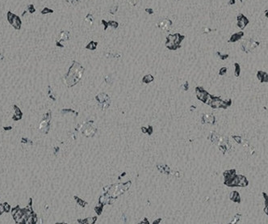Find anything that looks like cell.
Returning a JSON list of instances; mask_svg holds the SVG:
<instances>
[{
	"label": "cell",
	"mask_w": 268,
	"mask_h": 224,
	"mask_svg": "<svg viewBox=\"0 0 268 224\" xmlns=\"http://www.w3.org/2000/svg\"><path fill=\"white\" fill-rule=\"evenodd\" d=\"M84 68L80 66L78 62H73V64L70 68V70L66 76V83L68 86H73L76 84L82 78L83 74Z\"/></svg>",
	"instance_id": "6da1fadb"
},
{
	"label": "cell",
	"mask_w": 268,
	"mask_h": 224,
	"mask_svg": "<svg viewBox=\"0 0 268 224\" xmlns=\"http://www.w3.org/2000/svg\"><path fill=\"white\" fill-rule=\"evenodd\" d=\"M172 21L169 19H163L162 20L159 21V23L157 24V26L160 29H162L164 32H169L172 27Z\"/></svg>",
	"instance_id": "7a4b0ae2"
},
{
	"label": "cell",
	"mask_w": 268,
	"mask_h": 224,
	"mask_svg": "<svg viewBox=\"0 0 268 224\" xmlns=\"http://www.w3.org/2000/svg\"><path fill=\"white\" fill-rule=\"evenodd\" d=\"M8 19H9L10 23L12 24V25H13L16 28H19L20 20H19V19L16 16H15V15H13L12 13H9L8 14Z\"/></svg>",
	"instance_id": "3957f363"
},
{
	"label": "cell",
	"mask_w": 268,
	"mask_h": 224,
	"mask_svg": "<svg viewBox=\"0 0 268 224\" xmlns=\"http://www.w3.org/2000/svg\"><path fill=\"white\" fill-rule=\"evenodd\" d=\"M69 38H70V33H68V32H61V35H60V39L58 40V44L61 43V42H62V41L69 40Z\"/></svg>",
	"instance_id": "277c9868"
},
{
	"label": "cell",
	"mask_w": 268,
	"mask_h": 224,
	"mask_svg": "<svg viewBox=\"0 0 268 224\" xmlns=\"http://www.w3.org/2000/svg\"><path fill=\"white\" fill-rule=\"evenodd\" d=\"M23 215H24V210H20V209H18L17 212H16L15 214L13 215V217H14V218L15 219V221L18 222H19V220L21 218H22V216H23Z\"/></svg>",
	"instance_id": "5b68a950"
},
{
	"label": "cell",
	"mask_w": 268,
	"mask_h": 224,
	"mask_svg": "<svg viewBox=\"0 0 268 224\" xmlns=\"http://www.w3.org/2000/svg\"><path fill=\"white\" fill-rule=\"evenodd\" d=\"M85 20L87 21V23H89L90 24H92L93 22H94V17H93V16L91 14H88L87 16H86Z\"/></svg>",
	"instance_id": "8992f818"
},
{
	"label": "cell",
	"mask_w": 268,
	"mask_h": 224,
	"mask_svg": "<svg viewBox=\"0 0 268 224\" xmlns=\"http://www.w3.org/2000/svg\"><path fill=\"white\" fill-rule=\"evenodd\" d=\"M118 9H119V7H118V6H114V7H112L109 10V12H110L112 15H115V14L118 12Z\"/></svg>",
	"instance_id": "52a82bcc"
},
{
	"label": "cell",
	"mask_w": 268,
	"mask_h": 224,
	"mask_svg": "<svg viewBox=\"0 0 268 224\" xmlns=\"http://www.w3.org/2000/svg\"><path fill=\"white\" fill-rule=\"evenodd\" d=\"M96 46H97V43L94 41H91V43L88 45V46H87V48L89 49H94L96 48Z\"/></svg>",
	"instance_id": "ba28073f"
},
{
	"label": "cell",
	"mask_w": 268,
	"mask_h": 224,
	"mask_svg": "<svg viewBox=\"0 0 268 224\" xmlns=\"http://www.w3.org/2000/svg\"><path fill=\"white\" fill-rule=\"evenodd\" d=\"M153 79H154V78L150 75V74H149V75H147L144 78V82L145 83H150Z\"/></svg>",
	"instance_id": "9c48e42d"
},
{
	"label": "cell",
	"mask_w": 268,
	"mask_h": 224,
	"mask_svg": "<svg viewBox=\"0 0 268 224\" xmlns=\"http://www.w3.org/2000/svg\"><path fill=\"white\" fill-rule=\"evenodd\" d=\"M108 25L111 26L112 28H116L118 27V23L115 22V21H109V22H108Z\"/></svg>",
	"instance_id": "30bf717a"
},
{
	"label": "cell",
	"mask_w": 268,
	"mask_h": 224,
	"mask_svg": "<svg viewBox=\"0 0 268 224\" xmlns=\"http://www.w3.org/2000/svg\"><path fill=\"white\" fill-rule=\"evenodd\" d=\"M141 1V0H129V3H130L132 6L135 7V6H136L139 3H140Z\"/></svg>",
	"instance_id": "8fae6325"
},
{
	"label": "cell",
	"mask_w": 268,
	"mask_h": 224,
	"mask_svg": "<svg viewBox=\"0 0 268 224\" xmlns=\"http://www.w3.org/2000/svg\"><path fill=\"white\" fill-rule=\"evenodd\" d=\"M68 2H70L72 5L75 6V5H77L80 2V0H68Z\"/></svg>",
	"instance_id": "7c38bea8"
},
{
	"label": "cell",
	"mask_w": 268,
	"mask_h": 224,
	"mask_svg": "<svg viewBox=\"0 0 268 224\" xmlns=\"http://www.w3.org/2000/svg\"><path fill=\"white\" fill-rule=\"evenodd\" d=\"M50 12H52V10H50V9H48V8H45L44 10L42 11V13H43V14L50 13Z\"/></svg>",
	"instance_id": "4fadbf2b"
},
{
	"label": "cell",
	"mask_w": 268,
	"mask_h": 224,
	"mask_svg": "<svg viewBox=\"0 0 268 224\" xmlns=\"http://www.w3.org/2000/svg\"><path fill=\"white\" fill-rule=\"evenodd\" d=\"M3 206H4L5 211H7V212H8V211L10 210V206H9L7 203H5V204H3Z\"/></svg>",
	"instance_id": "5bb4252c"
},
{
	"label": "cell",
	"mask_w": 268,
	"mask_h": 224,
	"mask_svg": "<svg viewBox=\"0 0 268 224\" xmlns=\"http://www.w3.org/2000/svg\"><path fill=\"white\" fill-rule=\"evenodd\" d=\"M4 211H5V209H4L3 204V205L0 204V214H2V213H3Z\"/></svg>",
	"instance_id": "9a60e30c"
},
{
	"label": "cell",
	"mask_w": 268,
	"mask_h": 224,
	"mask_svg": "<svg viewBox=\"0 0 268 224\" xmlns=\"http://www.w3.org/2000/svg\"><path fill=\"white\" fill-rule=\"evenodd\" d=\"M17 210H18V208H15V209H14V210H12V215H14L15 214V213L17 212Z\"/></svg>",
	"instance_id": "2e32d148"
},
{
	"label": "cell",
	"mask_w": 268,
	"mask_h": 224,
	"mask_svg": "<svg viewBox=\"0 0 268 224\" xmlns=\"http://www.w3.org/2000/svg\"><path fill=\"white\" fill-rule=\"evenodd\" d=\"M145 11H146L147 12H149V14H152V13H153L152 9H145Z\"/></svg>",
	"instance_id": "e0dca14e"
}]
</instances>
